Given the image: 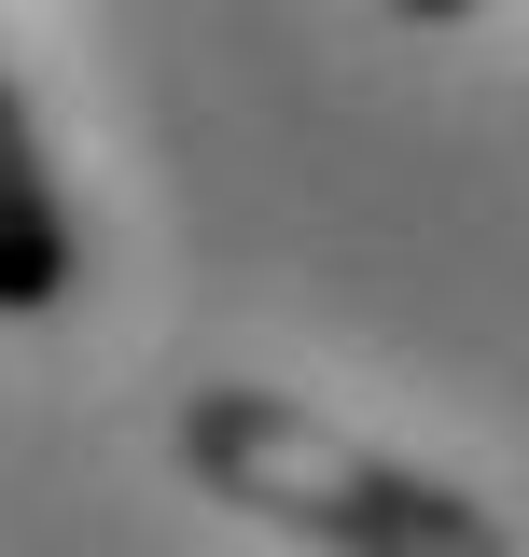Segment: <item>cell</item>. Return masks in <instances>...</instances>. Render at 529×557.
Returning a JSON list of instances; mask_svg holds the SVG:
<instances>
[{
	"label": "cell",
	"mask_w": 529,
	"mask_h": 557,
	"mask_svg": "<svg viewBox=\"0 0 529 557\" xmlns=\"http://www.w3.org/2000/svg\"><path fill=\"white\" fill-rule=\"evenodd\" d=\"M182 474L264 530H307L334 557H516V530L446 474H404L362 432L307 418L293 391H196L182 405Z\"/></svg>",
	"instance_id": "6da1fadb"
},
{
	"label": "cell",
	"mask_w": 529,
	"mask_h": 557,
	"mask_svg": "<svg viewBox=\"0 0 529 557\" xmlns=\"http://www.w3.org/2000/svg\"><path fill=\"white\" fill-rule=\"evenodd\" d=\"M70 278H84L70 196H57V168H42V139H28V112H14V84H0V321H42Z\"/></svg>",
	"instance_id": "7a4b0ae2"
},
{
	"label": "cell",
	"mask_w": 529,
	"mask_h": 557,
	"mask_svg": "<svg viewBox=\"0 0 529 557\" xmlns=\"http://www.w3.org/2000/svg\"><path fill=\"white\" fill-rule=\"evenodd\" d=\"M391 14H418V28H460V14H473V0H391Z\"/></svg>",
	"instance_id": "3957f363"
}]
</instances>
